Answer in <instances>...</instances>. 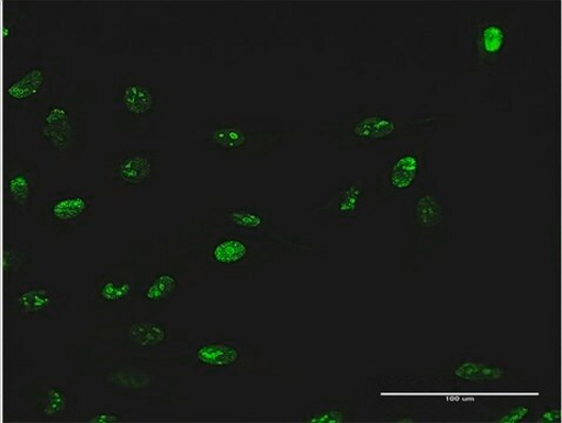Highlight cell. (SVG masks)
<instances>
[{"instance_id": "obj_1", "label": "cell", "mask_w": 562, "mask_h": 423, "mask_svg": "<svg viewBox=\"0 0 562 423\" xmlns=\"http://www.w3.org/2000/svg\"><path fill=\"white\" fill-rule=\"evenodd\" d=\"M176 245L192 262L228 278H251L273 262L277 254L307 250L303 242H279L246 235L210 219L181 226Z\"/></svg>"}, {"instance_id": "obj_2", "label": "cell", "mask_w": 562, "mask_h": 423, "mask_svg": "<svg viewBox=\"0 0 562 423\" xmlns=\"http://www.w3.org/2000/svg\"><path fill=\"white\" fill-rule=\"evenodd\" d=\"M453 121V116L441 113L401 115L383 106L362 105L344 113L335 122L319 124L318 132L327 138L330 149L370 150L415 140L428 129L438 127L440 123Z\"/></svg>"}, {"instance_id": "obj_3", "label": "cell", "mask_w": 562, "mask_h": 423, "mask_svg": "<svg viewBox=\"0 0 562 423\" xmlns=\"http://www.w3.org/2000/svg\"><path fill=\"white\" fill-rule=\"evenodd\" d=\"M130 262L139 282L137 312L157 316L187 287L192 259L176 243L150 239L135 243Z\"/></svg>"}, {"instance_id": "obj_4", "label": "cell", "mask_w": 562, "mask_h": 423, "mask_svg": "<svg viewBox=\"0 0 562 423\" xmlns=\"http://www.w3.org/2000/svg\"><path fill=\"white\" fill-rule=\"evenodd\" d=\"M80 343L157 362L178 361V352L183 353L184 344L183 335L167 322L140 312L94 324L82 333Z\"/></svg>"}, {"instance_id": "obj_5", "label": "cell", "mask_w": 562, "mask_h": 423, "mask_svg": "<svg viewBox=\"0 0 562 423\" xmlns=\"http://www.w3.org/2000/svg\"><path fill=\"white\" fill-rule=\"evenodd\" d=\"M77 369L102 381L110 392L130 398L164 399V379L154 365L157 361L117 351L80 344Z\"/></svg>"}, {"instance_id": "obj_6", "label": "cell", "mask_w": 562, "mask_h": 423, "mask_svg": "<svg viewBox=\"0 0 562 423\" xmlns=\"http://www.w3.org/2000/svg\"><path fill=\"white\" fill-rule=\"evenodd\" d=\"M194 136L210 151L241 159H258L271 156L293 136V132L285 126L216 118L198 127Z\"/></svg>"}, {"instance_id": "obj_7", "label": "cell", "mask_w": 562, "mask_h": 423, "mask_svg": "<svg viewBox=\"0 0 562 423\" xmlns=\"http://www.w3.org/2000/svg\"><path fill=\"white\" fill-rule=\"evenodd\" d=\"M405 199L407 242L412 253H432L448 245L451 202L432 173Z\"/></svg>"}, {"instance_id": "obj_8", "label": "cell", "mask_w": 562, "mask_h": 423, "mask_svg": "<svg viewBox=\"0 0 562 423\" xmlns=\"http://www.w3.org/2000/svg\"><path fill=\"white\" fill-rule=\"evenodd\" d=\"M168 94L137 75H123L114 80L112 115L120 132L150 135L167 115Z\"/></svg>"}, {"instance_id": "obj_9", "label": "cell", "mask_w": 562, "mask_h": 423, "mask_svg": "<svg viewBox=\"0 0 562 423\" xmlns=\"http://www.w3.org/2000/svg\"><path fill=\"white\" fill-rule=\"evenodd\" d=\"M383 157L370 185L371 199L379 204L407 198L431 173V146L425 140L405 141L400 149L391 146Z\"/></svg>"}, {"instance_id": "obj_10", "label": "cell", "mask_w": 562, "mask_h": 423, "mask_svg": "<svg viewBox=\"0 0 562 423\" xmlns=\"http://www.w3.org/2000/svg\"><path fill=\"white\" fill-rule=\"evenodd\" d=\"M64 71L63 58L42 55L27 57L4 79V108L9 112L37 111L53 96Z\"/></svg>"}, {"instance_id": "obj_11", "label": "cell", "mask_w": 562, "mask_h": 423, "mask_svg": "<svg viewBox=\"0 0 562 423\" xmlns=\"http://www.w3.org/2000/svg\"><path fill=\"white\" fill-rule=\"evenodd\" d=\"M86 117V105L78 98L53 95L37 110V136L59 158L68 159L85 149Z\"/></svg>"}, {"instance_id": "obj_12", "label": "cell", "mask_w": 562, "mask_h": 423, "mask_svg": "<svg viewBox=\"0 0 562 423\" xmlns=\"http://www.w3.org/2000/svg\"><path fill=\"white\" fill-rule=\"evenodd\" d=\"M138 275L131 262L112 264L98 274L89 307L97 316H120L137 312Z\"/></svg>"}, {"instance_id": "obj_13", "label": "cell", "mask_w": 562, "mask_h": 423, "mask_svg": "<svg viewBox=\"0 0 562 423\" xmlns=\"http://www.w3.org/2000/svg\"><path fill=\"white\" fill-rule=\"evenodd\" d=\"M370 199V184L367 179H350L328 191L311 208L308 217L323 226H353L366 214Z\"/></svg>"}, {"instance_id": "obj_14", "label": "cell", "mask_w": 562, "mask_h": 423, "mask_svg": "<svg viewBox=\"0 0 562 423\" xmlns=\"http://www.w3.org/2000/svg\"><path fill=\"white\" fill-rule=\"evenodd\" d=\"M441 384L456 387L488 388L516 385L520 374L497 359L482 356L456 357L437 373Z\"/></svg>"}, {"instance_id": "obj_15", "label": "cell", "mask_w": 562, "mask_h": 423, "mask_svg": "<svg viewBox=\"0 0 562 423\" xmlns=\"http://www.w3.org/2000/svg\"><path fill=\"white\" fill-rule=\"evenodd\" d=\"M95 193L90 188H68L56 192L42 207V224L58 236L76 232L92 221Z\"/></svg>"}, {"instance_id": "obj_16", "label": "cell", "mask_w": 562, "mask_h": 423, "mask_svg": "<svg viewBox=\"0 0 562 423\" xmlns=\"http://www.w3.org/2000/svg\"><path fill=\"white\" fill-rule=\"evenodd\" d=\"M26 410L44 422H63L72 418L76 405L74 384L65 378L32 381L21 396Z\"/></svg>"}, {"instance_id": "obj_17", "label": "cell", "mask_w": 562, "mask_h": 423, "mask_svg": "<svg viewBox=\"0 0 562 423\" xmlns=\"http://www.w3.org/2000/svg\"><path fill=\"white\" fill-rule=\"evenodd\" d=\"M164 158L155 150H126L105 159V179L113 187L143 188L160 176Z\"/></svg>"}, {"instance_id": "obj_18", "label": "cell", "mask_w": 562, "mask_h": 423, "mask_svg": "<svg viewBox=\"0 0 562 423\" xmlns=\"http://www.w3.org/2000/svg\"><path fill=\"white\" fill-rule=\"evenodd\" d=\"M68 302L69 297L55 285L23 283L12 290L9 307L22 320H57Z\"/></svg>"}, {"instance_id": "obj_19", "label": "cell", "mask_w": 562, "mask_h": 423, "mask_svg": "<svg viewBox=\"0 0 562 423\" xmlns=\"http://www.w3.org/2000/svg\"><path fill=\"white\" fill-rule=\"evenodd\" d=\"M206 218L231 230L279 242H293L294 238L281 232L274 225L272 211L259 206H222L207 211Z\"/></svg>"}, {"instance_id": "obj_20", "label": "cell", "mask_w": 562, "mask_h": 423, "mask_svg": "<svg viewBox=\"0 0 562 423\" xmlns=\"http://www.w3.org/2000/svg\"><path fill=\"white\" fill-rule=\"evenodd\" d=\"M245 347L234 339H200L189 344L188 362L196 371L228 374L245 363Z\"/></svg>"}, {"instance_id": "obj_21", "label": "cell", "mask_w": 562, "mask_h": 423, "mask_svg": "<svg viewBox=\"0 0 562 423\" xmlns=\"http://www.w3.org/2000/svg\"><path fill=\"white\" fill-rule=\"evenodd\" d=\"M472 54L474 62L482 69H493L507 55L512 42L508 22L495 15L476 20L471 28Z\"/></svg>"}, {"instance_id": "obj_22", "label": "cell", "mask_w": 562, "mask_h": 423, "mask_svg": "<svg viewBox=\"0 0 562 423\" xmlns=\"http://www.w3.org/2000/svg\"><path fill=\"white\" fill-rule=\"evenodd\" d=\"M40 173L29 160L15 159L4 173V199L16 214L26 215L40 192Z\"/></svg>"}, {"instance_id": "obj_23", "label": "cell", "mask_w": 562, "mask_h": 423, "mask_svg": "<svg viewBox=\"0 0 562 423\" xmlns=\"http://www.w3.org/2000/svg\"><path fill=\"white\" fill-rule=\"evenodd\" d=\"M355 400H322L317 407L305 413L301 422L303 423H346L356 418Z\"/></svg>"}, {"instance_id": "obj_24", "label": "cell", "mask_w": 562, "mask_h": 423, "mask_svg": "<svg viewBox=\"0 0 562 423\" xmlns=\"http://www.w3.org/2000/svg\"><path fill=\"white\" fill-rule=\"evenodd\" d=\"M31 265L32 255L27 249L16 245V243L5 242L3 249V282L5 288L23 284Z\"/></svg>"}, {"instance_id": "obj_25", "label": "cell", "mask_w": 562, "mask_h": 423, "mask_svg": "<svg viewBox=\"0 0 562 423\" xmlns=\"http://www.w3.org/2000/svg\"><path fill=\"white\" fill-rule=\"evenodd\" d=\"M25 10L21 7H5L3 19V45L5 50L22 38L25 21Z\"/></svg>"}, {"instance_id": "obj_26", "label": "cell", "mask_w": 562, "mask_h": 423, "mask_svg": "<svg viewBox=\"0 0 562 423\" xmlns=\"http://www.w3.org/2000/svg\"><path fill=\"white\" fill-rule=\"evenodd\" d=\"M536 412L532 403H518L509 407L498 415L491 418L490 422L519 423L530 419Z\"/></svg>"}, {"instance_id": "obj_27", "label": "cell", "mask_w": 562, "mask_h": 423, "mask_svg": "<svg viewBox=\"0 0 562 423\" xmlns=\"http://www.w3.org/2000/svg\"><path fill=\"white\" fill-rule=\"evenodd\" d=\"M561 419V409L554 404L544 405L536 415V422L538 423H560Z\"/></svg>"}, {"instance_id": "obj_28", "label": "cell", "mask_w": 562, "mask_h": 423, "mask_svg": "<svg viewBox=\"0 0 562 423\" xmlns=\"http://www.w3.org/2000/svg\"><path fill=\"white\" fill-rule=\"evenodd\" d=\"M81 421L88 423H121L125 421V418L117 413L101 411L95 412Z\"/></svg>"}]
</instances>
